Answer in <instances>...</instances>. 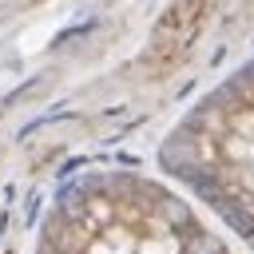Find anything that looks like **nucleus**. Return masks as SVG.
I'll return each mask as SVG.
<instances>
[{"label":"nucleus","mask_w":254,"mask_h":254,"mask_svg":"<svg viewBox=\"0 0 254 254\" xmlns=\"http://www.w3.org/2000/svg\"><path fill=\"white\" fill-rule=\"evenodd\" d=\"M32 254H234L198 206L135 167H83L44 210Z\"/></svg>","instance_id":"nucleus-1"},{"label":"nucleus","mask_w":254,"mask_h":254,"mask_svg":"<svg viewBox=\"0 0 254 254\" xmlns=\"http://www.w3.org/2000/svg\"><path fill=\"white\" fill-rule=\"evenodd\" d=\"M155 159L175 190L254 250V56L171 123Z\"/></svg>","instance_id":"nucleus-2"}]
</instances>
